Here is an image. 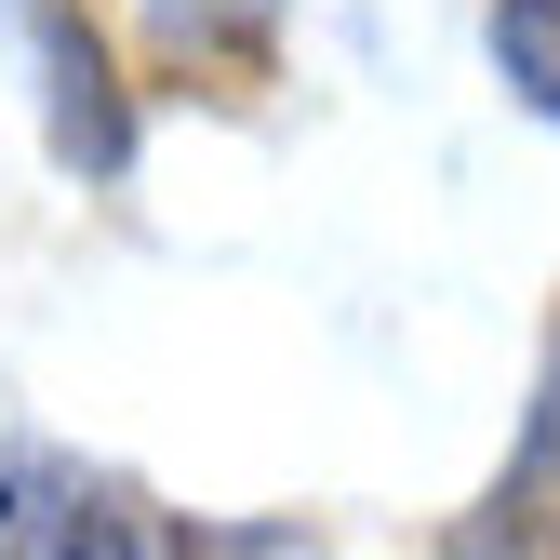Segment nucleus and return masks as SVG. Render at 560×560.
Returning <instances> with one entry per match:
<instances>
[{"mask_svg": "<svg viewBox=\"0 0 560 560\" xmlns=\"http://www.w3.org/2000/svg\"><path fill=\"white\" fill-rule=\"evenodd\" d=\"M480 40H494V81L560 133V0H494V14H480Z\"/></svg>", "mask_w": 560, "mask_h": 560, "instance_id": "39448f33", "label": "nucleus"}, {"mask_svg": "<svg viewBox=\"0 0 560 560\" xmlns=\"http://www.w3.org/2000/svg\"><path fill=\"white\" fill-rule=\"evenodd\" d=\"M441 560H560V334L534 361V400H521V441L494 467V494L441 534Z\"/></svg>", "mask_w": 560, "mask_h": 560, "instance_id": "f03ea898", "label": "nucleus"}, {"mask_svg": "<svg viewBox=\"0 0 560 560\" xmlns=\"http://www.w3.org/2000/svg\"><path fill=\"white\" fill-rule=\"evenodd\" d=\"M148 27H161V54L187 81H214V94H254L280 67V0H148Z\"/></svg>", "mask_w": 560, "mask_h": 560, "instance_id": "20e7f679", "label": "nucleus"}, {"mask_svg": "<svg viewBox=\"0 0 560 560\" xmlns=\"http://www.w3.org/2000/svg\"><path fill=\"white\" fill-rule=\"evenodd\" d=\"M0 27H14L27 81H40V133H54V161L81 174V187H120L148 120H133V81L107 67L94 14H81V0H0Z\"/></svg>", "mask_w": 560, "mask_h": 560, "instance_id": "f257e3e1", "label": "nucleus"}, {"mask_svg": "<svg viewBox=\"0 0 560 560\" xmlns=\"http://www.w3.org/2000/svg\"><path fill=\"white\" fill-rule=\"evenodd\" d=\"M174 560H320V534H294V521H187Z\"/></svg>", "mask_w": 560, "mask_h": 560, "instance_id": "423d86ee", "label": "nucleus"}, {"mask_svg": "<svg viewBox=\"0 0 560 560\" xmlns=\"http://www.w3.org/2000/svg\"><path fill=\"white\" fill-rule=\"evenodd\" d=\"M107 508V480L81 454H54V441H14V467H0V560H81Z\"/></svg>", "mask_w": 560, "mask_h": 560, "instance_id": "7ed1b4c3", "label": "nucleus"}]
</instances>
